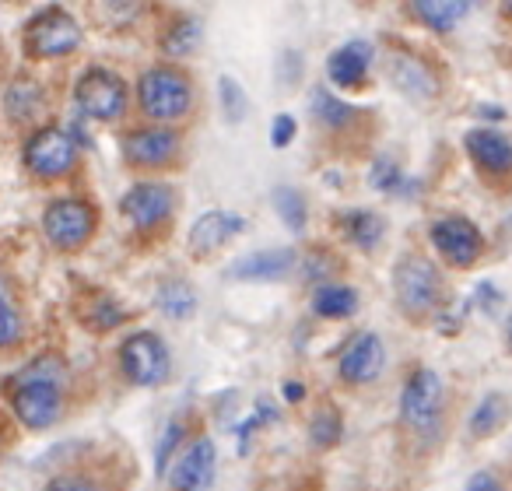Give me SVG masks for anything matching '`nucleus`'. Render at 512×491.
<instances>
[{
    "label": "nucleus",
    "instance_id": "f257e3e1",
    "mask_svg": "<svg viewBox=\"0 0 512 491\" xmlns=\"http://www.w3.org/2000/svg\"><path fill=\"white\" fill-rule=\"evenodd\" d=\"M134 106L144 123H162V127H183L197 109V85L183 64L158 60L137 74Z\"/></svg>",
    "mask_w": 512,
    "mask_h": 491
},
{
    "label": "nucleus",
    "instance_id": "f03ea898",
    "mask_svg": "<svg viewBox=\"0 0 512 491\" xmlns=\"http://www.w3.org/2000/svg\"><path fill=\"white\" fill-rule=\"evenodd\" d=\"M22 165L36 183H67L81 169V144L71 127L43 123L32 127L22 144Z\"/></svg>",
    "mask_w": 512,
    "mask_h": 491
},
{
    "label": "nucleus",
    "instance_id": "7ed1b4c3",
    "mask_svg": "<svg viewBox=\"0 0 512 491\" xmlns=\"http://www.w3.org/2000/svg\"><path fill=\"white\" fill-rule=\"evenodd\" d=\"M393 295H397V309L407 320L425 323V320H432L442 309V302H446V278H442L435 260L411 250L393 267Z\"/></svg>",
    "mask_w": 512,
    "mask_h": 491
},
{
    "label": "nucleus",
    "instance_id": "20e7f679",
    "mask_svg": "<svg viewBox=\"0 0 512 491\" xmlns=\"http://www.w3.org/2000/svg\"><path fill=\"white\" fill-rule=\"evenodd\" d=\"M186 134L183 127H162V123H137L120 134V158L137 176H162L183 165Z\"/></svg>",
    "mask_w": 512,
    "mask_h": 491
},
{
    "label": "nucleus",
    "instance_id": "39448f33",
    "mask_svg": "<svg viewBox=\"0 0 512 491\" xmlns=\"http://www.w3.org/2000/svg\"><path fill=\"white\" fill-rule=\"evenodd\" d=\"M99 207L95 200L81 197V193H64V197L50 200L43 211V235L53 250L74 257L85 253L99 235Z\"/></svg>",
    "mask_w": 512,
    "mask_h": 491
},
{
    "label": "nucleus",
    "instance_id": "423d86ee",
    "mask_svg": "<svg viewBox=\"0 0 512 491\" xmlns=\"http://www.w3.org/2000/svg\"><path fill=\"white\" fill-rule=\"evenodd\" d=\"M442 414H446V390H442L439 372L428 365L407 372L404 390H400V425L411 439L428 442L439 439Z\"/></svg>",
    "mask_w": 512,
    "mask_h": 491
},
{
    "label": "nucleus",
    "instance_id": "0eeeda50",
    "mask_svg": "<svg viewBox=\"0 0 512 491\" xmlns=\"http://www.w3.org/2000/svg\"><path fill=\"white\" fill-rule=\"evenodd\" d=\"M85 43V29L81 22L60 4L36 11L22 29V50L36 64H53V60H67L81 50Z\"/></svg>",
    "mask_w": 512,
    "mask_h": 491
},
{
    "label": "nucleus",
    "instance_id": "6e6552de",
    "mask_svg": "<svg viewBox=\"0 0 512 491\" xmlns=\"http://www.w3.org/2000/svg\"><path fill=\"white\" fill-rule=\"evenodd\" d=\"M176 207H179L176 186L158 176L137 179L120 197V214L127 218V225L134 228V235H141V239L162 235L165 228L172 225V218H176Z\"/></svg>",
    "mask_w": 512,
    "mask_h": 491
},
{
    "label": "nucleus",
    "instance_id": "1a4fd4ad",
    "mask_svg": "<svg viewBox=\"0 0 512 491\" xmlns=\"http://www.w3.org/2000/svg\"><path fill=\"white\" fill-rule=\"evenodd\" d=\"M74 102L81 116L95 123H120L130 113V88L116 71L92 64L74 81Z\"/></svg>",
    "mask_w": 512,
    "mask_h": 491
},
{
    "label": "nucleus",
    "instance_id": "9d476101",
    "mask_svg": "<svg viewBox=\"0 0 512 491\" xmlns=\"http://www.w3.org/2000/svg\"><path fill=\"white\" fill-rule=\"evenodd\" d=\"M120 372L130 386H162L172 376V355L169 344L155 330H134L120 344Z\"/></svg>",
    "mask_w": 512,
    "mask_h": 491
},
{
    "label": "nucleus",
    "instance_id": "9b49d317",
    "mask_svg": "<svg viewBox=\"0 0 512 491\" xmlns=\"http://www.w3.org/2000/svg\"><path fill=\"white\" fill-rule=\"evenodd\" d=\"M428 242H432V250L439 253L442 264L453 267V271H470V267H477L484 250H488L484 232L467 214H446V218L432 221Z\"/></svg>",
    "mask_w": 512,
    "mask_h": 491
},
{
    "label": "nucleus",
    "instance_id": "f8f14e48",
    "mask_svg": "<svg viewBox=\"0 0 512 491\" xmlns=\"http://www.w3.org/2000/svg\"><path fill=\"white\" fill-rule=\"evenodd\" d=\"M4 393H8V407H11V414H15V421L22 428H29V432H46V428L57 425L67 411L64 386L8 379Z\"/></svg>",
    "mask_w": 512,
    "mask_h": 491
},
{
    "label": "nucleus",
    "instance_id": "ddd939ff",
    "mask_svg": "<svg viewBox=\"0 0 512 491\" xmlns=\"http://www.w3.org/2000/svg\"><path fill=\"white\" fill-rule=\"evenodd\" d=\"M165 481L172 491H214L218 481V449H214L211 435H193L183 442L176 456L165 467Z\"/></svg>",
    "mask_w": 512,
    "mask_h": 491
},
{
    "label": "nucleus",
    "instance_id": "4468645a",
    "mask_svg": "<svg viewBox=\"0 0 512 491\" xmlns=\"http://www.w3.org/2000/svg\"><path fill=\"white\" fill-rule=\"evenodd\" d=\"M463 151L474 169L495 186H505L512 176V141L495 127H474L463 134Z\"/></svg>",
    "mask_w": 512,
    "mask_h": 491
},
{
    "label": "nucleus",
    "instance_id": "2eb2a0df",
    "mask_svg": "<svg viewBox=\"0 0 512 491\" xmlns=\"http://www.w3.org/2000/svg\"><path fill=\"white\" fill-rule=\"evenodd\" d=\"M386 369V348L383 337L372 334V330H362L355 334L348 344H344L341 358H337V376H341L344 386H372Z\"/></svg>",
    "mask_w": 512,
    "mask_h": 491
},
{
    "label": "nucleus",
    "instance_id": "dca6fc26",
    "mask_svg": "<svg viewBox=\"0 0 512 491\" xmlns=\"http://www.w3.org/2000/svg\"><path fill=\"white\" fill-rule=\"evenodd\" d=\"M386 71H390L393 88H400L411 102H435L442 95L439 74H435L432 64H428L425 57H418L414 50H390Z\"/></svg>",
    "mask_w": 512,
    "mask_h": 491
},
{
    "label": "nucleus",
    "instance_id": "f3484780",
    "mask_svg": "<svg viewBox=\"0 0 512 491\" xmlns=\"http://www.w3.org/2000/svg\"><path fill=\"white\" fill-rule=\"evenodd\" d=\"M369 67H372V43L362 39H351L341 50L330 53L327 60V78L334 81L341 92H355L369 81Z\"/></svg>",
    "mask_w": 512,
    "mask_h": 491
},
{
    "label": "nucleus",
    "instance_id": "a211bd4d",
    "mask_svg": "<svg viewBox=\"0 0 512 491\" xmlns=\"http://www.w3.org/2000/svg\"><path fill=\"white\" fill-rule=\"evenodd\" d=\"M239 228H242L239 214H228V211H221V207L200 214V218L193 221V228H190V253L197 260L211 257V253H218L221 246H225V242L239 232Z\"/></svg>",
    "mask_w": 512,
    "mask_h": 491
},
{
    "label": "nucleus",
    "instance_id": "6ab92c4d",
    "mask_svg": "<svg viewBox=\"0 0 512 491\" xmlns=\"http://www.w3.org/2000/svg\"><path fill=\"white\" fill-rule=\"evenodd\" d=\"M299 264L295 250H264V253H249L239 264L232 267L235 281H281L292 274V267Z\"/></svg>",
    "mask_w": 512,
    "mask_h": 491
},
{
    "label": "nucleus",
    "instance_id": "aec40b11",
    "mask_svg": "<svg viewBox=\"0 0 512 491\" xmlns=\"http://www.w3.org/2000/svg\"><path fill=\"white\" fill-rule=\"evenodd\" d=\"M46 109V88L36 78H18L4 92V113L8 120H15L18 127H32L39 120V113Z\"/></svg>",
    "mask_w": 512,
    "mask_h": 491
},
{
    "label": "nucleus",
    "instance_id": "412c9836",
    "mask_svg": "<svg viewBox=\"0 0 512 491\" xmlns=\"http://www.w3.org/2000/svg\"><path fill=\"white\" fill-rule=\"evenodd\" d=\"M200 43H204V25H200L193 15L169 18V25H165L162 36H158V46H162L165 60H172V64L193 57V53L200 50Z\"/></svg>",
    "mask_w": 512,
    "mask_h": 491
},
{
    "label": "nucleus",
    "instance_id": "4be33fe9",
    "mask_svg": "<svg viewBox=\"0 0 512 491\" xmlns=\"http://www.w3.org/2000/svg\"><path fill=\"white\" fill-rule=\"evenodd\" d=\"M341 232L348 235V242H355L358 250L372 253L379 242H383L386 221H383V214L369 211V207H351V211L341 214Z\"/></svg>",
    "mask_w": 512,
    "mask_h": 491
},
{
    "label": "nucleus",
    "instance_id": "5701e85b",
    "mask_svg": "<svg viewBox=\"0 0 512 491\" xmlns=\"http://www.w3.org/2000/svg\"><path fill=\"white\" fill-rule=\"evenodd\" d=\"M309 309H313L320 320H348V316L358 313V288L351 285H316L313 299H309Z\"/></svg>",
    "mask_w": 512,
    "mask_h": 491
},
{
    "label": "nucleus",
    "instance_id": "b1692460",
    "mask_svg": "<svg viewBox=\"0 0 512 491\" xmlns=\"http://www.w3.org/2000/svg\"><path fill=\"white\" fill-rule=\"evenodd\" d=\"M474 0H411V11L425 29L432 32H453L456 22L467 15Z\"/></svg>",
    "mask_w": 512,
    "mask_h": 491
},
{
    "label": "nucleus",
    "instance_id": "393cba45",
    "mask_svg": "<svg viewBox=\"0 0 512 491\" xmlns=\"http://www.w3.org/2000/svg\"><path fill=\"white\" fill-rule=\"evenodd\" d=\"M505 418H509V397H505V393H488V397H481V404L474 407V414H470L467 435L470 439H491V435L505 425Z\"/></svg>",
    "mask_w": 512,
    "mask_h": 491
},
{
    "label": "nucleus",
    "instance_id": "a878e982",
    "mask_svg": "<svg viewBox=\"0 0 512 491\" xmlns=\"http://www.w3.org/2000/svg\"><path fill=\"white\" fill-rule=\"evenodd\" d=\"M155 306H158V313L169 316V320H176V323L190 320V316L197 313V292H193L190 281L172 278V281H165V285L158 288Z\"/></svg>",
    "mask_w": 512,
    "mask_h": 491
},
{
    "label": "nucleus",
    "instance_id": "bb28decb",
    "mask_svg": "<svg viewBox=\"0 0 512 491\" xmlns=\"http://www.w3.org/2000/svg\"><path fill=\"white\" fill-rule=\"evenodd\" d=\"M355 116H358V109L351 106V102L330 95L327 88H316L313 92V120L320 123L323 130H348Z\"/></svg>",
    "mask_w": 512,
    "mask_h": 491
},
{
    "label": "nucleus",
    "instance_id": "cd10ccee",
    "mask_svg": "<svg viewBox=\"0 0 512 491\" xmlns=\"http://www.w3.org/2000/svg\"><path fill=\"white\" fill-rule=\"evenodd\" d=\"M344 439V418L334 404L316 407V414L309 418V446L313 449H334Z\"/></svg>",
    "mask_w": 512,
    "mask_h": 491
},
{
    "label": "nucleus",
    "instance_id": "c85d7f7f",
    "mask_svg": "<svg viewBox=\"0 0 512 491\" xmlns=\"http://www.w3.org/2000/svg\"><path fill=\"white\" fill-rule=\"evenodd\" d=\"M11 379H25V383H53V386H67V362L57 351H43L39 358H32L22 372H15Z\"/></svg>",
    "mask_w": 512,
    "mask_h": 491
},
{
    "label": "nucleus",
    "instance_id": "c756f323",
    "mask_svg": "<svg viewBox=\"0 0 512 491\" xmlns=\"http://www.w3.org/2000/svg\"><path fill=\"white\" fill-rule=\"evenodd\" d=\"M25 341V313L18 299H0V351H15Z\"/></svg>",
    "mask_w": 512,
    "mask_h": 491
},
{
    "label": "nucleus",
    "instance_id": "7c9ffc66",
    "mask_svg": "<svg viewBox=\"0 0 512 491\" xmlns=\"http://www.w3.org/2000/svg\"><path fill=\"white\" fill-rule=\"evenodd\" d=\"M274 207H278V218L285 221V225L292 228L295 235L306 228V221H309L306 197H302L295 186H278V190H274Z\"/></svg>",
    "mask_w": 512,
    "mask_h": 491
},
{
    "label": "nucleus",
    "instance_id": "2f4dec72",
    "mask_svg": "<svg viewBox=\"0 0 512 491\" xmlns=\"http://www.w3.org/2000/svg\"><path fill=\"white\" fill-rule=\"evenodd\" d=\"M186 435H190V425H186V418H172L169 425H165L162 442H158V453H155V470H158V474H165L169 460L179 453V449H183Z\"/></svg>",
    "mask_w": 512,
    "mask_h": 491
},
{
    "label": "nucleus",
    "instance_id": "473e14b6",
    "mask_svg": "<svg viewBox=\"0 0 512 491\" xmlns=\"http://www.w3.org/2000/svg\"><path fill=\"white\" fill-rule=\"evenodd\" d=\"M43 491H109V484L99 474H88V470H64V474L50 477Z\"/></svg>",
    "mask_w": 512,
    "mask_h": 491
},
{
    "label": "nucleus",
    "instance_id": "72a5a7b5",
    "mask_svg": "<svg viewBox=\"0 0 512 491\" xmlns=\"http://www.w3.org/2000/svg\"><path fill=\"white\" fill-rule=\"evenodd\" d=\"M218 88H221V109H225V120L232 123V127H239L242 120H246V92H242V85L235 78H221L218 81Z\"/></svg>",
    "mask_w": 512,
    "mask_h": 491
},
{
    "label": "nucleus",
    "instance_id": "f704fd0d",
    "mask_svg": "<svg viewBox=\"0 0 512 491\" xmlns=\"http://www.w3.org/2000/svg\"><path fill=\"white\" fill-rule=\"evenodd\" d=\"M123 320V306H116L109 295H92V309L85 316V327L88 330H113L116 323Z\"/></svg>",
    "mask_w": 512,
    "mask_h": 491
},
{
    "label": "nucleus",
    "instance_id": "c9c22d12",
    "mask_svg": "<svg viewBox=\"0 0 512 491\" xmlns=\"http://www.w3.org/2000/svg\"><path fill=\"white\" fill-rule=\"evenodd\" d=\"M369 179H372V186H376V190L397 193L400 190V179H404V172H400V165L393 162L390 155H379L376 162H372V169H369Z\"/></svg>",
    "mask_w": 512,
    "mask_h": 491
},
{
    "label": "nucleus",
    "instance_id": "e433bc0d",
    "mask_svg": "<svg viewBox=\"0 0 512 491\" xmlns=\"http://www.w3.org/2000/svg\"><path fill=\"white\" fill-rule=\"evenodd\" d=\"M463 491H505V481H502V474L498 470H477V474H470V481H467V488Z\"/></svg>",
    "mask_w": 512,
    "mask_h": 491
},
{
    "label": "nucleus",
    "instance_id": "4c0bfd02",
    "mask_svg": "<svg viewBox=\"0 0 512 491\" xmlns=\"http://www.w3.org/2000/svg\"><path fill=\"white\" fill-rule=\"evenodd\" d=\"M292 141H295V120H292V116H274L271 144H274V148H288Z\"/></svg>",
    "mask_w": 512,
    "mask_h": 491
},
{
    "label": "nucleus",
    "instance_id": "58836bf2",
    "mask_svg": "<svg viewBox=\"0 0 512 491\" xmlns=\"http://www.w3.org/2000/svg\"><path fill=\"white\" fill-rule=\"evenodd\" d=\"M281 393H285V400H288V404H299V400L306 397V386H302V383H295V379H292V383H285V390H281Z\"/></svg>",
    "mask_w": 512,
    "mask_h": 491
},
{
    "label": "nucleus",
    "instance_id": "ea45409f",
    "mask_svg": "<svg viewBox=\"0 0 512 491\" xmlns=\"http://www.w3.org/2000/svg\"><path fill=\"white\" fill-rule=\"evenodd\" d=\"M0 299H15V292H11V278H8V274H0Z\"/></svg>",
    "mask_w": 512,
    "mask_h": 491
},
{
    "label": "nucleus",
    "instance_id": "a19ab883",
    "mask_svg": "<svg viewBox=\"0 0 512 491\" xmlns=\"http://www.w3.org/2000/svg\"><path fill=\"white\" fill-rule=\"evenodd\" d=\"M0 449H4V439H0Z\"/></svg>",
    "mask_w": 512,
    "mask_h": 491
}]
</instances>
